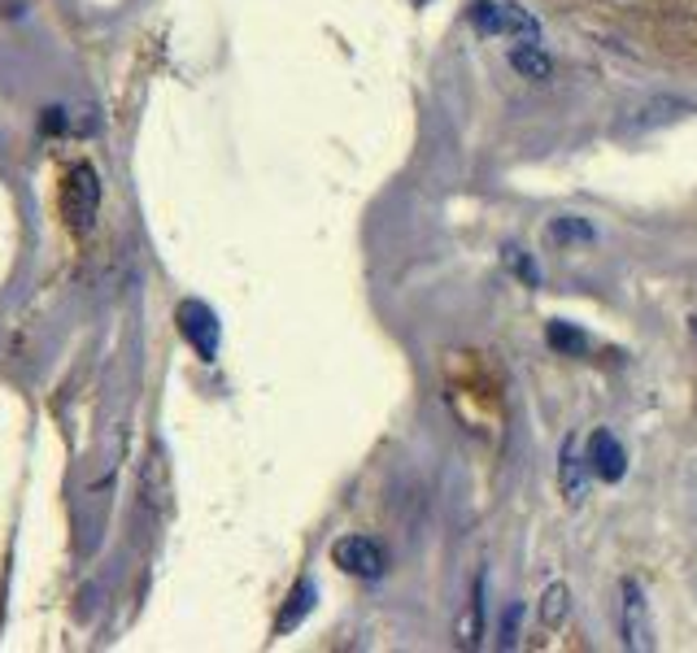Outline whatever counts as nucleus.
Instances as JSON below:
<instances>
[{"mask_svg": "<svg viewBox=\"0 0 697 653\" xmlns=\"http://www.w3.org/2000/svg\"><path fill=\"white\" fill-rule=\"evenodd\" d=\"M545 340H550L554 353H567V357H584V353L593 348V340L572 323H550L545 326Z\"/></svg>", "mask_w": 697, "mask_h": 653, "instance_id": "14", "label": "nucleus"}, {"mask_svg": "<svg viewBox=\"0 0 697 653\" xmlns=\"http://www.w3.org/2000/svg\"><path fill=\"white\" fill-rule=\"evenodd\" d=\"M97 201H101L97 170H92V166H75L70 179H66V214L75 218L79 226H88L92 214H97Z\"/></svg>", "mask_w": 697, "mask_h": 653, "instance_id": "6", "label": "nucleus"}, {"mask_svg": "<svg viewBox=\"0 0 697 653\" xmlns=\"http://www.w3.org/2000/svg\"><path fill=\"white\" fill-rule=\"evenodd\" d=\"M584 462H588L593 479H601V484H619V479L628 475V453H623V444L615 440L610 428H597V432L588 435Z\"/></svg>", "mask_w": 697, "mask_h": 653, "instance_id": "5", "label": "nucleus"}, {"mask_svg": "<svg viewBox=\"0 0 697 653\" xmlns=\"http://www.w3.org/2000/svg\"><path fill=\"white\" fill-rule=\"evenodd\" d=\"M519 619H523V606H506L501 615V650H515V637H519Z\"/></svg>", "mask_w": 697, "mask_h": 653, "instance_id": "17", "label": "nucleus"}, {"mask_svg": "<svg viewBox=\"0 0 697 653\" xmlns=\"http://www.w3.org/2000/svg\"><path fill=\"white\" fill-rule=\"evenodd\" d=\"M484 593H488V579H484V571H479V575H475L471 606H466V619H458V628H454V637H458L463 650H479V641H484V615H488Z\"/></svg>", "mask_w": 697, "mask_h": 653, "instance_id": "8", "label": "nucleus"}, {"mask_svg": "<svg viewBox=\"0 0 697 653\" xmlns=\"http://www.w3.org/2000/svg\"><path fill=\"white\" fill-rule=\"evenodd\" d=\"M550 240H554V244H593V240H597V231H593L584 218L563 214V218H554V222H550Z\"/></svg>", "mask_w": 697, "mask_h": 653, "instance_id": "15", "label": "nucleus"}, {"mask_svg": "<svg viewBox=\"0 0 697 653\" xmlns=\"http://www.w3.org/2000/svg\"><path fill=\"white\" fill-rule=\"evenodd\" d=\"M510 66H515L523 79H536V84H545V79L554 75V62H550V53L536 48V40H523L519 48H510Z\"/></svg>", "mask_w": 697, "mask_h": 653, "instance_id": "12", "label": "nucleus"}, {"mask_svg": "<svg viewBox=\"0 0 697 653\" xmlns=\"http://www.w3.org/2000/svg\"><path fill=\"white\" fill-rule=\"evenodd\" d=\"M466 22L479 31V35H515V40H536L541 26L528 9L510 4V0H471L466 4Z\"/></svg>", "mask_w": 697, "mask_h": 653, "instance_id": "1", "label": "nucleus"}, {"mask_svg": "<svg viewBox=\"0 0 697 653\" xmlns=\"http://www.w3.org/2000/svg\"><path fill=\"white\" fill-rule=\"evenodd\" d=\"M685 113H694V101H681V97H654V101H645V106H637L628 118H623V131H654V126H667V122H676V118H685Z\"/></svg>", "mask_w": 697, "mask_h": 653, "instance_id": "7", "label": "nucleus"}, {"mask_svg": "<svg viewBox=\"0 0 697 653\" xmlns=\"http://www.w3.org/2000/svg\"><path fill=\"white\" fill-rule=\"evenodd\" d=\"M567 610H572V588L567 584H550L545 593H541V601H536V619H541V628H563L567 623Z\"/></svg>", "mask_w": 697, "mask_h": 653, "instance_id": "13", "label": "nucleus"}, {"mask_svg": "<svg viewBox=\"0 0 697 653\" xmlns=\"http://www.w3.org/2000/svg\"><path fill=\"white\" fill-rule=\"evenodd\" d=\"M332 562L345 575H357V579H384V571H388L384 544L370 541V536H341L332 544Z\"/></svg>", "mask_w": 697, "mask_h": 653, "instance_id": "3", "label": "nucleus"}, {"mask_svg": "<svg viewBox=\"0 0 697 653\" xmlns=\"http://www.w3.org/2000/svg\"><path fill=\"white\" fill-rule=\"evenodd\" d=\"M501 262H506V270H510L519 284H528V288H536V284H541V270H536V262H532V257H528L519 244H506V248H501Z\"/></svg>", "mask_w": 697, "mask_h": 653, "instance_id": "16", "label": "nucleus"}, {"mask_svg": "<svg viewBox=\"0 0 697 653\" xmlns=\"http://www.w3.org/2000/svg\"><path fill=\"white\" fill-rule=\"evenodd\" d=\"M144 501L157 510V514H170V471H166V457H162V449H153L148 453V462H144Z\"/></svg>", "mask_w": 697, "mask_h": 653, "instance_id": "9", "label": "nucleus"}, {"mask_svg": "<svg viewBox=\"0 0 697 653\" xmlns=\"http://www.w3.org/2000/svg\"><path fill=\"white\" fill-rule=\"evenodd\" d=\"M314 601H319V588H314V579L310 575H301L297 579V588L288 593V606H284V615L275 619V637H284V632H292L310 610H314Z\"/></svg>", "mask_w": 697, "mask_h": 653, "instance_id": "10", "label": "nucleus"}, {"mask_svg": "<svg viewBox=\"0 0 697 653\" xmlns=\"http://www.w3.org/2000/svg\"><path fill=\"white\" fill-rule=\"evenodd\" d=\"M588 462H584L580 453H576V440H567L563 444V471H558V484H563V497L572 501V506H580L584 492H588Z\"/></svg>", "mask_w": 697, "mask_h": 653, "instance_id": "11", "label": "nucleus"}, {"mask_svg": "<svg viewBox=\"0 0 697 653\" xmlns=\"http://www.w3.org/2000/svg\"><path fill=\"white\" fill-rule=\"evenodd\" d=\"M619 593H623V645L637 653H650L654 650V623H650L645 588L637 579H623Z\"/></svg>", "mask_w": 697, "mask_h": 653, "instance_id": "4", "label": "nucleus"}, {"mask_svg": "<svg viewBox=\"0 0 697 653\" xmlns=\"http://www.w3.org/2000/svg\"><path fill=\"white\" fill-rule=\"evenodd\" d=\"M175 323H179V335L197 348V357H201V362H214V357H219L223 326H219V314H214L206 301H179Z\"/></svg>", "mask_w": 697, "mask_h": 653, "instance_id": "2", "label": "nucleus"}]
</instances>
